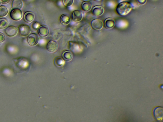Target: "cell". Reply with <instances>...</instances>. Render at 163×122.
<instances>
[{
    "label": "cell",
    "instance_id": "cell-4",
    "mask_svg": "<svg viewBox=\"0 0 163 122\" xmlns=\"http://www.w3.org/2000/svg\"><path fill=\"white\" fill-rule=\"evenodd\" d=\"M19 29L20 34L23 36H28L30 34L31 32L30 27L27 25H21L19 27Z\"/></svg>",
    "mask_w": 163,
    "mask_h": 122
},
{
    "label": "cell",
    "instance_id": "cell-6",
    "mask_svg": "<svg viewBox=\"0 0 163 122\" xmlns=\"http://www.w3.org/2000/svg\"><path fill=\"white\" fill-rule=\"evenodd\" d=\"M92 27L96 30H100L103 26V22L100 20L96 19L93 20L91 22Z\"/></svg>",
    "mask_w": 163,
    "mask_h": 122
},
{
    "label": "cell",
    "instance_id": "cell-13",
    "mask_svg": "<svg viewBox=\"0 0 163 122\" xmlns=\"http://www.w3.org/2000/svg\"><path fill=\"white\" fill-rule=\"evenodd\" d=\"M115 25V22L113 19L108 18L105 20V27L108 29L112 28Z\"/></svg>",
    "mask_w": 163,
    "mask_h": 122
},
{
    "label": "cell",
    "instance_id": "cell-23",
    "mask_svg": "<svg viewBox=\"0 0 163 122\" xmlns=\"http://www.w3.org/2000/svg\"><path fill=\"white\" fill-rule=\"evenodd\" d=\"M40 25L37 22H34L32 25V27L34 29H37L39 27Z\"/></svg>",
    "mask_w": 163,
    "mask_h": 122
},
{
    "label": "cell",
    "instance_id": "cell-18",
    "mask_svg": "<svg viewBox=\"0 0 163 122\" xmlns=\"http://www.w3.org/2000/svg\"><path fill=\"white\" fill-rule=\"evenodd\" d=\"M8 9L5 6H0V17H3L5 16L8 14Z\"/></svg>",
    "mask_w": 163,
    "mask_h": 122
},
{
    "label": "cell",
    "instance_id": "cell-2",
    "mask_svg": "<svg viewBox=\"0 0 163 122\" xmlns=\"http://www.w3.org/2000/svg\"><path fill=\"white\" fill-rule=\"evenodd\" d=\"M10 17L13 20L19 21L23 17V14L20 9H14L12 10L10 12Z\"/></svg>",
    "mask_w": 163,
    "mask_h": 122
},
{
    "label": "cell",
    "instance_id": "cell-15",
    "mask_svg": "<svg viewBox=\"0 0 163 122\" xmlns=\"http://www.w3.org/2000/svg\"><path fill=\"white\" fill-rule=\"evenodd\" d=\"M23 6V2L22 0H14L12 4V7L14 9H21Z\"/></svg>",
    "mask_w": 163,
    "mask_h": 122
},
{
    "label": "cell",
    "instance_id": "cell-19",
    "mask_svg": "<svg viewBox=\"0 0 163 122\" xmlns=\"http://www.w3.org/2000/svg\"><path fill=\"white\" fill-rule=\"evenodd\" d=\"M8 22L7 19L2 18L0 19V29H4L7 27Z\"/></svg>",
    "mask_w": 163,
    "mask_h": 122
},
{
    "label": "cell",
    "instance_id": "cell-14",
    "mask_svg": "<svg viewBox=\"0 0 163 122\" xmlns=\"http://www.w3.org/2000/svg\"><path fill=\"white\" fill-rule=\"evenodd\" d=\"M60 22L62 25H68L71 22V19L66 14L63 15L60 18Z\"/></svg>",
    "mask_w": 163,
    "mask_h": 122
},
{
    "label": "cell",
    "instance_id": "cell-16",
    "mask_svg": "<svg viewBox=\"0 0 163 122\" xmlns=\"http://www.w3.org/2000/svg\"><path fill=\"white\" fill-rule=\"evenodd\" d=\"M91 3L89 1H85L82 4V9L85 11L87 12L90 10L92 8Z\"/></svg>",
    "mask_w": 163,
    "mask_h": 122
},
{
    "label": "cell",
    "instance_id": "cell-12",
    "mask_svg": "<svg viewBox=\"0 0 163 122\" xmlns=\"http://www.w3.org/2000/svg\"><path fill=\"white\" fill-rule=\"evenodd\" d=\"M34 19V15L33 12H28L25 13L24 15V21L28 23L32 22Z\"/></svg>",
    "mask_w": 163,
    "mask_h": 122
},
{
    "label": "cell",
    "instance_id": "cell-3",
    "mask_svg": "<svg viewBox=\"0 0 163 122\" xmlns=\"http://www.w3.org/2000/svg\"><path fill=\"white\" fill-rule=\"evenodd\" d=\"M39 36L36 34L33 33L30 34L28 38V42L30 46H33L36 45L39 42Z\"/></svg>",
    "mask_w": 163,
    "mask_h": 122
},
{
    "label": "cell",
    "instance_id": "cell-5",
    "mask_svg": "<svg viewBox=\"0 0 163 122\" xmlns=\"http://www.w3.org/2000/svg\"><path fill=\"white\" fill-rule=\"evenodd\" d=\"M6 33L9 37H13L17 35L18 32V29L15 26H9L6 29Z\"/></svg>",
    "mask_w": 163,
    "mask_h": 122
},
{
    "label": "cell",
    "instance_id": "cell-28",
    "mask_svg": "<svg viewBox=\"0 0 163 122\" xmlns=\"http://www.w3.org/2000/svg\"><path fill=\"white\" fill-rule=\"evenodd\" d=\"M1 0H0V5H1Z\"/></svg>",
    "mask_w": 163,
    "mask_h": 122
},
{
    "label": "cell",
    "instance_id": "cell-20",
    "mask_svg": "<svg viewBox=\"0 0 163 122\" xmlns=\"http://www.w3.org/2000/svg\"><path fill=\"white\" fill-rule=\"evenodd\" d=\"M55 64L59 66H61L64 63L63 60L61 58L57 57L55 60Z\"/></svg>",
    "mask_w": 163,
    "mask_h": 122
},
{
    "label": "cell",
    "instance_id": "cell-10",
    "mask_svg": "<svg viewBox=\"0 0 163 122\" xmlns=\"http://www.w3.org/2000/svg\"><path fill=\"white\" fill-rule=\"evenodd\" d=\"M38 33L40 36L43 37H46L49 34V30L45 25H42L40 26L38 29Z\"/></svg>",
    "mask_w": 163,
    "mask_h": 122
},
{
    "label": "cell",
    "instance_id": "cell-8",
    "mask_svg": "<svg viewBox=\"0 0 163 122\" xmlns=\"http://www.w3.org/2000/svg\"><path fill=\"white\" fill-rule=\"evenodd\" d=\"M154 115L156 120L161 121L162 120L163 109L161 107H157L155 108L154 111Z\"/></svg>",
    "mask_w": 163,
    "mask_h": 122
},
{
    "label": "cell",
    "instance_id": "cell-26",
    "mask_svg": "<svg viewBox=\"0 0 163 122\" xmlns=\"http://www.w3.org/2000/svg\"><path fill=\"white\" fill-rule=\"evenodd\" d=\"M95 1H102V0H95Z\"/></svg>",
    "mask_w": 163,
    "mask_h": 122
},
{
    "label": "cell",
    "instance_id": "cell-24",
    "mask_svg": "<svg viewBox=\"0 0 163 122\" xmlns=\"http://www.w3.org/2000/svg\"><path fill=\"white\" fill-rule=\"evenodd\" d=\"M137 3L140 5H143L145 4L147 0H136Z\"/></svg>",
    "mask_w": 163,
    "mask_h": 122
},
{
    "label": "cell",
    "instance_id": "cell-17",
    "mask_svg": "<svg viewBox=\"0 0 163 122\" xmlns=\"http://www.w3.org/2000/svg\"><path fill=\"white\" fill-rule=\"evenodd\" d=\"M73 54L69 51H66L63 53V58L67 61L71 60L73 58Z\"/></svg>",
    "mask_w": 163,
    "mask_h": 122
},
{
    "label": "cell",
    "instance_id": "cell-21",
    "mask_svg": "<svg viewBox=\"0 0 163 122\" xmlns=\"http://www.w3.org/2000/svg\"><path fill=\"white\" fill-rule=\"evenodd\" d=\"M74 0H63V4L66 7H69L73 4Z\"/></svg>",
    "mask_w": 163,
    "mask_h": 122
},
{
    "label": "cell",
    "instance_id": "cell-9",
    "mask_svg": "<svg viewBox=\"0 0 163 122\" xmlns=\"http://www.w3.org/2000/svg\"><path fill=\"white\" fill-rule=\"evenodd\" d=\"M58 45L55 41H51L47 45V49L51 53L56 52L58 49Z\"/></svg>",
    "mask_w": 163,
    "mask_h": 122
},
{
    "label": "cell",
    "instance_id": "cell-1",
    "mask_svg": "<svg viewBox=\"0 0 163 122\" xmlns=\"http://www.w3.org/2000/svg\"><path fill=\"white\" fill-rule=\"evenodd\" d=\"M132 9V5L127 1L121 2L117 6L116 12L120 16H125L128 14Z\"/></svg>",
    "mask_w": 163,
    "mask_h": 122
},
{
    "label": "cell",
    "instance_id": "cell-11",
    "mask_svg": "<svg viewBox=\"0 0 163 122\" xmlns=\"http://www.w3.org/2000/svg\"><path fill=\"white\" fill-rule=\"evenodd\" d=\"M72 17L73 21L75 22H79L81 21L83 18L82 12L78 10L75 11L73 13Z\"/></svg>",
    "mask_w": 163,
    "mask_h": 122
},
{
    "label": "cell",
    "instance_id": "cell-25",
    "mask_svg": "<svg viewBox=\"0 0 163 122\" xmlns=\"http://www.w3.org/2000/svg\"><path fill=\"white\" fill-rule=\"evenodd\" d=\"M10 0H1V1L3 4H6L8 3Z\"/></svg>",
    "mask_w": 163,
    "mask_h": 122
},
{
    "label": "cell",
    "instance_id": "cell-22",
    "mask_svg": "<svg viewBox=\"0 0 163 122\" xmlns=\"http://www.w3.org/2000/svg\"><path fill=\"white\" fill-rule=\"evenodd\" d=\"M6 40V37L4 34L0 33V43L4 42Z\"/></svg>",
    "mask_w": 163,
    "mask_h": 122
},
{
    "label": "cell",
    "instance_id": "cell-27",
    "mask_svg": "<svg viewBox=\"0 0 163 122\" xmlns=\"http://www.w3.org/2000/svg\"><path fill=\"white\" fill-rule=\"evenodd\" d=\"M82 1H89V0H82Z\"/></svg>",
    "mask_w": 163,
    "mask_h": 122
},
{
    "label": "cell",
    "instance_id": "cell-7",
    "mask_svg": "<svg viewBox=\"0 0 163 122\" xmlns=\"http://www.w3.org/2000/svg\"><path fill=\"white\" fill-rule=\"evenodd\" d=\"M104 12V8L101 5L95 6L92 8L93 14L96 16H100L103 14Z\"/></svg>",
    "mask_w": 163,
    "mask_h": 122
}]
</instances>
